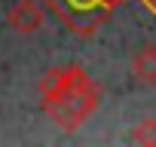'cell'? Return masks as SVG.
I'll return each mask as SVG.
<instances>
[{
  "instance_id": "obj_1",
  "label": "cell",
  "mask_w": 156,
  "mask_h": 147,
  "mask_svg": "<svg viewBox=\"0 0 156 147\" xmlns=\"http://www.w3.org/2000/svg\"><path fill=\"white\" fill-rule=\"evenodd\" d=\"M43 113L64 132H76L101 104V89L83 67H55L40 80Z\"/></svg>"
},
{
  "instance_id": "obj_2",
  "label": "cell",
  "mask_w": 156,
  "mask_h": 147,
  "mask_svg": "<svg viewBox=\"0 0 156 147\" xmlns=\"http://www.w3.org/2000/svg\"><path fill=\"white\" fill-rule=\"evenodd\" d=\"M40 3L73 34V37H95L113 13L126 0H40Z\"/></svg>"
},
{
  "instance_id": "obj_3",
  "label": "cell",
  "mask_w": 156,
  "mask_h": 147,
  "mask_svg": "<svg viewBox=\"0 0 156 147\" xmlns=\"http://www.w3.org/2000/svg\"><path fill=\"white\" fill-rule=\"evenodd\" d=\"M46 22V9L40 0H19V3L9 9V25L19 34H37Z\"/></svg>"
},
{
  "instance_id": "obj_4",
  "label": "cell",
  "mask_w": 156,
  "mask_h": 147,
  "mask_svg": "<svg viewBox=\"0 0 156 147\" xmlns=\"http://www.w3.org/2000/svg\"><path fill=\"white\" fill-rule=\"evenodd\" d=\"M132 70H135V77L144 86H153L156 83V46H144L141 52H135Z\"/></svg>"
},
{
  "instance_id": "obj_5",
  "label": "cell",
  "mask_w": 156,
  "mask_h": 147,
  "mask_svg": "<svg viewBox=\"0 0 156 147\" xmlns=\"http://www.w3.org/2000/svg\"><path fill=\"white\" fill-rule=\"evenodd\" d=\"M132 141H135V144H147V147H153V144H156V123H153V120H144V123L132 132Z\"/></svg>"
}]
</instances>
